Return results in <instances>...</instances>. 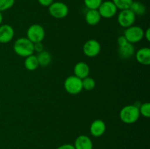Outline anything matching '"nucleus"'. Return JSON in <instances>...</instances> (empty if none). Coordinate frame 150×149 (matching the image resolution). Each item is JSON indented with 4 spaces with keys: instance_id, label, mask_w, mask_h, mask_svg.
Returning <instances> with one entry per match:
<instances>
[{
    "instance_id": "11",
    "label": "nucleus",
    "mask_w": 150,
    "mask_h": 149,
    "mask_svg": "<svg viewBox=\"0 0 150 149\" xmlns=\"http://www.w3.org/2000/svg\"><path fill=\"white\" fill-rule=\"evenodd\" d=\"M106 130L105 122L101 119H96L91 124L89 131L91 134L95 137H99L103 135Z\"/></svg>"
},
{
    "instance_id": "25",
    "label": "nucleus",
    "mask_w": 150,
    "mask_h": 149,
    "mask_svg": "<svg viewBox=\"0 0 150 149\" xmlns=\"http://www.w3.org/2000/svg\"><path fill=\"white\" fill-rule=\"evenodd\" d=\"M34 51L38 53H40L42 51H44V46L42 42H36V43H34Z\"/></svg>"
},
{
    "instance_id": "23",
    "label": "nucleus",
    "mask_w": 150,
    "mask_h": 149,
    "mask_svg": "<svg viewBox=\"0 0 150 149\" xmlns=\"http://www.w3.org/2000/svg\"><path fill=\"white\" fill-rule=\"evenodd\" d=\"M139 112L140 115H143L145 118H149L150 117V104L149 102H144L141 104L139 107Z\"/></svg>"
},
{
    "instance_id": "19",
    "label": "nucleus",
    "mask_w": 150,
    "mask_h": 149,
    "mask_svg": "<svg viewBox=\"0 0 150 149\" xmlns=\"http://www.w3.org/2000/svg\"><path fill=\"white\" fill-rule=\"evenodd\" d=\"M130 10L134 13L136 15H143L146 13V8L144 4L140 1H133L130 5Z\"/></svg>"
},
{
    "instance_id": "14",
    "label": "nucleus",
    "mask_w": 150,
    "mask_h": 149,
    "mask_svg": "<svg viewBox=\"0 0 150 149\" xmlns=\"http://www.w3.org/2000/svg\"><path fill=\"white\" fill-rule=\"evenodd\" d=\"M136 59L142 65L150 64V49L149 48H142L135 53Z\"/></svg>"
},
{
    "instance_id": "22",
    "label": "nucleus",
    "mask_w": 150,
    "mask_h": 149,
    "mask_svg": "<svg viewBox=\"0 0 150 149\" xmlns=\"http://www.w3.org/2000/svg\"><path fill=\"white\" fill-rule=\"evenodd\" d=\"M103 0H83L85 6L88 10H98Z\"/></svg>"
},
{
    "instance_id": "16",
    "label": "nucleus",
    "mask_w": 150,
    "mask_h": 149,
    "mask_svg": "<svg viewBox=\"0 0 150 149\" xmlns=\"http://www.w3.org/2000/svg\"><path fill=\"white\" fill-rule=\"evenodd\" d=\"M101 16L98 10H88L85 14V20L90 26H95L100 21Z\"/></svg>"
},
{
    "instance_id": "21",
    "label": "nucleus",
    "mask_w": 150,
    "mask_h": 149,
    "mask_svg": "<svg viewBox=\"0 0 150 149\" xmlns=\"http://www.w3.org/2000/svg\"><path fill=\"white\" fill-rule=\"evenodd\" d=\"M95 85H96L95 80L92 77L88 76V77L82 79V86H83V89L84 90L92 91V89H95Z\"/></svg>"
},
{
    "instance_id": "17",
    "label": "nucleus",
    "mask_w": 150,
    "mask_h": 149,
    "mask_svg": "<svg viewBox=\"0 0 150 149\" xmlns=\"http://www.w3.org/2000/svg\"><path fill=\"white\" fill-rule=\"evenodd\" d=\"M36 56L38 58V63H39V66H41V67H47L51 64V61H52L51 53L45 50L42 51V52L38 53V56Z\"/></svg>"
},
{
    "instance_id": "30",
    "label": "nucleus",
    "mask_w": 150,
    "mask_h": 149,
    "mask_svg": "<svg viewBox=\"0 0 150 149\" xmlns=\"http://www.w3.org/2000/svg\"><path fill=\"white\" fill-rule=\"evenodd\" d=\"M2 21H3V15L1 12H0V26H1V23H2Z\"/></svg>"
},
{
    "instance_id": "4",
    "label": "nucleus",
    "mask_w": 150,
    "mask_h": 149,
    "mask_svg": "<svg viewBox=\"0 0 150 149\" xmlns=\"http://www.w3.org/2000/svg\"><path fill=\"white\" fill-rule=\"evenodd\" d=\"M48 13L54 18L62 19L68 15V6L62 1H54L48 7Z\"/></svg>"
},
{
    "instance_id": "28",
    "label": "nucleus",
    "mask_w": 150,
    "mask_h": 149,
    "mask_svg": "<svg viewBox=\"0 0 150 149\" xmlns=\"http://www.w3.org/2000/svg\"><path fill=\"white\" fill-rule=\"evenodd\" d=\"M57 149H75V148L72 144H63L59 146Z\"/></svg>"
},
{
    "instance_id": "27",
    "label": "nucleus",
    "mask_w": 150,
    "mask_h": 149,
    "mask_svg": "<svg viewBox=\"0 0 150 149\" xmlns=\"http://www.w3.org/2000/svg\"><path fill=\"white\" fill-rule=\"evenodd\" d=\"M127 42H127V39L125 37L124 35L120 36L118 37V39H117V43H118L119 46H122V45H125V44H126Z\"/></svg>"
},
{
    "instance_id": "7",
    "label": "nucleus",
    "mask_w": 150,
    "mask_h": 149,
    "mask_svg": "<svg viewBox=\"0 0 150 149\" xmlns=\"http://www.w3.org/2000/svg\"><path fill=\"white\" fill-rule=\"evenodd\" d=\"M136 18V15L130 9H127L120 12L117 16V22L122 27L127 29L134 24Z\"/></svg>"
},
{
    "instance_id": "3",
    "label": "nucleus",
    "mask_w": 150,
    "mask_h": 149,
    "mask_svg": "<svg viewBox=\"0 0 150 149\" xmlns=\"http://www.w3.org/2000/svg\"><path fill=\"white\" fill-rule=\"evenodd\" d=\"M64 87L66 91L70 94H79L83 90L82 80L76 75L69 76L64 80Z\"/></svg>"
},
{
    "instance_id": "2",
    "label": "nucleus",
    "mask_w": 150,
    "mask_h": 149,
    "mask_svg": "<svg viewBox=\"0 0 150 149\" xmlns=\"http://www.w3.org/2000/svg\"><path fill=\"white\" fill-rule=\"evenodd\" d=\"M139 109L135 105H127L123 107L120 112V118L123 123L132 124L136 123L140 118Z\"/></svg>"
},
{
    "instance_id": "26",
    "label": "nucleus",
    "mask_w": 150,
    "mask_h": 149,
    "mask_svg": "<svg viewBox=\"0 0 150 149\" xmlns=\"http://www.w3.org/2000/svg\"><path fill=\"white\" fill-rule=\"evenodd\" d=\"M38 1L40 5L48 7L54 2V0H38Z\"/></svg>"
},
{
    "instance_id": "6",
    "label": "nucleus",
    "mask_w": 150,
    "mask_h": 149,
    "mask_svg": "<svg viewBox=\"0 0 150 149\" xmlns=\"http://www.w3.org/2000/svg\"><path fill=\"white\" fill-rule=\"evenodd\" d=\"M45 37L44 28L40 24H32L28 28L26 32V37L33 43L42 42Z\"/></svg>"
},
{
    "instance_id": "13",
    "label": "nucleus",
    "mask_w": 150,
    "mask_h": 149,
    "mask_svg": "<svg viewBox=\"0 0 150 149\" xmlns=\"http://www.w3.org/2000/svg\"><path fill=\"white\" fill-rule=\"evenodd\" d=\"M136 53L133 44L127 42L122 46H119L118 54L122 59H130Z\"/></svg>"
},
{
    "instance_id": "29",
    "label": "nucleus",
    "mask_w": 150,
    "mask_h": 149,
    "mask_svg": "<svg viewBox=\"0 0 150 149\" xmlns=\"http://www.w3.org/2000/svg\"><path fill=\"white\" fill-rule=\"evenodd\" d=\"M144 37L148 42L150 40V29L149 28L146 29V32H144Z\"/></svg>"
},
{
    "instance_id": "20",
    "label": "nucleus",
    "mask_w": 150,
    "mask_h": 149,
    "mask_svg": "<svg viewBox=\"0 0 150 149\" xmlns=\"http://www.w3.org/2000/svg\"><path fill=\"white\" fill-rule=\"evenodd\" d=\"M112 1L118 10H123L130 9L133 0H112Z\"/></svg>"
},
{
    "instance_id": "1",
    "label": "nucleus",
    "mask_w": 150,
    "mask_h": 149,
    "mask_svg": "<svg viewBox=\"0 0 150 149\" xmlns=\"http://www.w3.org/2000/svg\"><path fill=\"white\" fill-rule=\"evenodd\" d=\"M13 51L21 57H27L33 54L34 43L27 37H21L16 40L13 45Z\"/></svg>"
},
{
    "instance_id": "24",
    "label": "nucleus",
    "mask_w": 150,
    "mask_h": 149,
    "mask_svg": "<svg viewBox=\"0 0 150 149\" xmlns=\"http://www.w3.org/2000/svg\"><path fill=\"white\" fill-rule=\"evenodd\" d=\"M15 4V0H0V12H4L11 8Z\"/></svg>"
},
{
    "instance_id": "31",
    "label": "nucleus",
    "mask_w": 150,
    "mask_h": 149,
    "mask_svg": "<svg viewBox=\"0 0 150 149\" xmlns=\"http://www.w3.org/2000/svg\"><path fill=\"white\" fill-rule=\"evenodd\" d=\"M0 44H1V43H0Z\"/></svg>"
},
{
    "instance_id": "15",
    "label": "nucleus",
    "mask_w": 150,
    "mask_h": 149,
    "mask_svg": "<svg viewBox=\"0 0 150 149\" xmlns=\"http://www.w3.org/2000/svg\"><path fill=\"white\" fill-rule=\"evenodd\" d=\"M73 72H74V75L82 80L89 76L90 69L86 63L83 62V61H80L75 65Z\"/></svg>"
},
{
    "instance_id": "10",
    "label": "nucleus",
    "mask_w": 150,
    "mask_h": 149,
    "mask_svg": "<svg viewBox=\"0 0 150 149\" xmlns=\"http://www.w3.org/2000/svg\"><path fill=\"white\" fill-rule=\"evenodd\" d=\"M15 32L10 25L4 24L0 26V43L10 42L14 37Z\"/></svg>"
},
{
    "instance_id": "9",
    "label": "nucleus",
    "mask_w": 150,
    "mask_h": 149,
    "mask_svg": "<svg viewBox=\"0 0 150 149\" xmlns=\"http://www.w3.org/2000/svg\"><path fill=\"white\" fill-rule=\"evenodd\" d=\"M101 18H111L117 14L118 9L112 1H103L98 9Z\"/></svg>"
},
{
    "instance_id": "8",
    "label": "nucleus",
    "mask_w": 150,
    "mask_h": 149,
    "mask_svg": "<svg viewBox=\"0 0 150 149\" xmlns=\"http://www.w3.org/2000/svg\"><path fill=\"white\" fill-rule=\"evenodd\" d=\"M101 45L98 40L90 39L86 41L83 45V52L89 58L97 56L100 53Z\"/></svg>"
},
{
    "instance_id": "5",
    "label": "nucleus",
    "mask_w": 150,
    "mask_h": 149,
    "mask_svg": "<svg viewBox=\"0 0 150 149\" xmlns=\"http://www.w3.org/2000/svg\"><path fill=\"white\" fill-rule=\"evenodd\" d=\"M125 37L130 43H137L142 40L144 36V31L141 26H131L125 30Z\"/></svg>"
},
{
    "instance_id": "12",
    "label": "nucleus",
    "mask_w": 150,
    "mask_h": 149,
    "mask_svg": "<svg viewBox=\"0 0 150 149\" xmlns=\"http://www.w3.org/2000/svg\"><path fill=\"white\" fill-rule=\"evenodd\" d=\"M75 149H93V143L90 137L81 134L76 139L74 143Z\"/></svg>"
},
{
    "instance_id": "18",
    "label": "nucleus",
    "mask_w": 150,
    "mask_h": 149,
    "mask_svg": "<svg viewBox=\"0 0 150 149\" xmlns=\"http://www.w3.org/2000/svg\"><path fill=\"white\" fill-rule=\"evenodd\" d=\"M24 67L25 68L29 71H34L37 70L38 67H39V63H38V58L36 56L32 55L26 57L24 61Z\"/></svg>"
}]
</instances>
